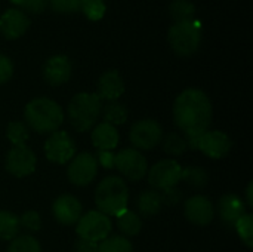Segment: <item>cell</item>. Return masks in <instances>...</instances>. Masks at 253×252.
<instances>
[{
	"instance_id": "4dcf8cb0",
	"label": "cell",
	"mask_w": 253,
	"mask_h": 252,
	"mask_svg": "<svg viewBox=\"0 0 253 252\" xmlns=\"http://www.w3.org/2000/svg\"><path fill=\"white\" fill-rule=\"evenodd\" d=\"M208 172L203 168H185L182 169V180L193 187H205L208 184Z\"/></svg>"
},
{
	"instance_id": "3957f363",
	"label": "cell",
	"mask_w": 253,
	"mask_h": 252,
	"mask_svg": "<svg viewBox=\"0 0 253 252\" xmlns=\"http://www.w3.org/2000/svg\"><path fill=\"white\" fill-rule=\"evenodd\" d=\"M129 190L123 178L107 177L104 178L95 192V203L98 211L108 215H119L127 209Z\"/></svg>"
},
{
	"instance_id": "8d00e7d4",
	"label": "cell",
	"mask_w": 253,
	"mask_h": 252,
	"mask_svg": "<svg viewBox=\"0 0 253 252\" xmlns=\"http://www.w3.org/2000/svg\"><path fill=\"white\" fill-rule=\"evenodd\" d=\"M12 74H13V64H12V61L7 56L0 53V85L6 83L7 80H10Z\"/></svg>"
},
{
	"instance_id": "603a6c76",
	"label": "cell",
	"mask_w": 253,
	"mask_h": 252,
	"mask_svg": "<svg viewBox=\"0 0 253 252\" xmlns=\"http://www.w3.org/2000/svg\"><path fill=\"white\" fill-rule=\"evenodd\" d=\"M169 13L175 22L193 21L196 7L190 0H172L169 4Z\"/></svg>"
},
{
	"instance_id": "d6a6232c",
	"label": "cell",
	"mask_w": 253,
	"mask_h": 252,
	"mask_svg": "<svg viewBox=\"0 0 253 252\" xmlns=\"http://www.w3.org/2000/svg\"><path fill=\"white\" fill-rule=\"evenodd\" d=\"M82 0H47L52 10L58 13H73L80 10Z\"/></svg>"
},
{
	"instance_id": "ab89813d",
	"label": "cell",
	"mask_w": 253,
	"mask_h": 252,
	"mask_svg": "<svg viewBox=\"0 0 253 252\" xmlns=\"http://www.w3.org/2000/svg\"><path fill=\"white\" fill-rule=\"evenodd\" d=\"M246 203H248V206H252L253 205V183L248 184V189H246Z\"/></svg>"
},
{
	"instance_id": "8fae6325",
	"label": "cell",
	"mask_w": 253,
	"mask_h": 252,
	"mask_svg": "<svg viewBox=\"0 0 253 252\" xmlns=\"http://www.w3.org/2000/svg\"><path fill=\"white\" fill-rule=\"evenodd\" d=\"M98 160L90 153H82L71 159L67 168V177L71 184L84 187L90 184L98 174Z\"/></svg>"
},
{
	"instance_id": "4fadbf2b",
	"label": "cell",
	"mask_w": 253,
	"mask_h": 252,
	"mask_svg": "<svg viewBox=\"0 0 253 252\" xmlns=\"http://www.w3.org/2000/svg\"><path fill=\"white\" fill-rule=\"evenodd\" d=\"M36 154L27 146H13L6 156V169L16 178L28 177L36 169Z\"/></svg>"
},
{
	"instance_id": "836d02e7",
	"label": "cell",
	"mask_w": 253,
	"mask_h": 252,
	"mask_svg": "<svg viewBox=\"0 0 253 252\" xmlns=\"http://www.w3.org/2000/svg\"><path fill=\"white\" fill-rule=\"evenodd\" d=\"M19 226H22L24 229L30 230V232H37L42 227V220L40 215L36 211H27L21 215L19 218Z\"/></svg>"
},
{
	"instance_id": "d590c367",
	"label": "cell",
	"mask_w": 253,
	"mask_h": 252,
	"mask_svg": "<svg viewBox=\"0 0 253 252\" xmlns=\"http://www.w3.org/2000/svg\"><path fill=\"white\" fill-rule=\"evenodd\" d=\"M160 198H162V203L163 205H178L182 199V193L176 189V187H172V189H166V190H162L160 193Z\"/></svg>"
},
{
	"instance_id": "d4e9b609",
	"label": "cell",
	"mask_w": 253,
	"mask_h": 252,
	"mask_svg": "<svg viewBox=\"0 0 253 252\" xmlns=\"http://www.w3.org/2000/svg\"><path fill=\"white\" fill-rule=\"evenodd\" d=\"M101 114L104 116V120L113 126L123 125L127 120V110L125 105L119 104L117 101H111L107 105H102Z\"/></svg>"
},
{
	"instance_id": "2e32d148",
	"label": "cell",
	"mask_w": 253,
	"mask_h": 252,
	"mask_svg": "<svg viewBox=\"0 0 253 252\" xmlns=\"http://www.w3.org/2000/svg\"><path fill=\"white\" fill-rule=\"evenodd\" d=\"M42 73H43V79L49 85L52 86L64 85L71 77V62L65 55H55L43 64Z\"/></svg>"
},
{
	"instance_id": "ffe728a7",
	"label": "cell",
	"mask_w": 253,
	"mask_h": 252,
	"mask_svg": "<svg viewBox=\"0 0 253 252\" xmlns=\"http://www.w3.org/2000/svg\"><path fill=\"white\" fill-rule=\"evenodd\" d=\"M92 143L101 151H113L119 144V132L116 126L101 122L92 131Z\"/></svg>"
},
{
	"instance_id": "5b68a950",
	"label": "cell",
	"mask_w": 253,
	"mask_h": 252,
	"mask_svg": "<svg viewBox=\"0 0 253 252\" xmlns=\"http://www.w3.org/2000/svg\"><path fill=\"white\" fill-rule=\"evenodd\" d=\"M168 42L178 56L188 58L194 55L202 42L200 25L194 21L175 22L168 31Z\"/></svg>"
},
{
	"instance_id": "e0dca14e",
	"label": "cell",
	"mask_w": 253,
	"mask_h": 252,
	"mask_svg": "<svg viewBox=\"0 0 253 252\" xmlns=\"http://www.w3.org/2000/svg\"><path fill=\"white\" fill-rule=\"evenodd\" d=\"M28 27L30 19L19 9H7L0 16V31L9 40L21 37L28 30Z\"/></svg>"
},
{
	"instance_id": "44dd1931",
	"label": "cell",
	"mask_w": 253,
	"mask_h": 252,
	"mask_svg": "<svg viewBox=\"0 0 253 252\" xmlns=\"http://www.w3.org/2000/svg\"><path fill=\"white\" fill-rule=\"evenodd\" d=\"M162 206V198L157 190H145L136 199V208L139 214L144 217H153L159 214Z\"/></svg>"
},
{
	"instance_id": "7c38bea8",
	"label": "cell",
	"mask_w": 253,
	"mask_h": 252,
	"mask_svg": "<svg viewBox=\"0 0 253 252\" xmlns=\"http://www.w3.org/2000/svg\"><path fill=\"white\" fill-rule=\"evenodd\" d=\"M44 154L47 160L56 165L70 162L76 154V144L65 131L52 132L44 143Z\"/></svg>"
},
{
	"instance_id": "7a4b0ae2",
	"label": "cell",
	"mask_w": 253,
	"mask_h": 252,
	"mask_svg": "<svg viewBox=\"0 0 253 252\" xmlns=\"http://www.w3.org/2000/svg\"><path fill=\"white\" fill-rule=\"evenodd\" d=\"M24 120L30 129L39 134H52L61 128L64 122V113L58 102L42 97L31 100L25 105Z\"/></svg>"
},
{
	"instance_id": "ac0fdd59",
	"label": "cell",
	"mask_w": 253,
	"mask_h": 252,
	"mask_svg": "<svg viewBox=\"0 0 253 252\" xmlns=\"http://www.w3.org/2000/svg\"><path fill=\"white\" fill-rule=\"evenodd\" d=\"M123 92H125V83H123V79L120 77L119 71L110 70L99 77L96 95L101 100L111 102V101L119 100L123 95Z\"/></svg>"
},
{
	"instance_id": "30bf717a",
	"label": "cell",
	"mask_w": 253,
	"mask_h": 252,
	"mask_svg": "<svg viewBox=\"0 0 253 252\" xmlns=\"http://www.w3.org/2000/svg\"><path fill=\"white\" fill-rule=\"evenodd\" d=\"M130 143L136 150H151L163 140V129L153 119H142L132 125L129 132Z\"/></svg>"
},
{
	"instance_id": "f546056e",
	"label": "cell",
	"mask_w": 253,
	"mask_h": 252,
	"mask_svg": "<svg viewBox=\"0 0 253 252\" xmlns=\"http://www.w3.org/2000/svg\"><path fill=\"white\" fill-rule=\"evenodd\" d=\"M237 235L240 236L242 242L248 247H253V217L251 214H245L236 224H234Z\"/></svg>"
},
{
	"instance_id": "7402d4cb",
	"label": "cell",
	"mask_w": 253,
	"mask_h": 252,
	"mask_svg": "<svg viewBox=\"0 0 253 252\" xmlns=\"http://www.w3.org/2000/svg\"><path fill=\"white\" fill-rule=\"evenodd\" d=\"M117 226L125 236H136L142 229V221L136 212L126 209L117 215Z\"/></svg>"
},
{
	"instance_id": "6da1fadb",
	"label": "cell",
	"mask_w": 253,
	"mask_h": 252,
	"mask_svg": "<svg viewBox=\"0 0 253 252\" xmlns=\"http://www.w3.org/2000/svg\"><path fill=\"white\" fill-rule=\"evenodd\" d=\"M212 116V102L202 89L188 88L173 102V120L185 138H194L209 131Z\"/></svg>"
},
{
	"instance_id": "1f68e13d",
	"label": "cell",
	"mask_w": 253,
	"mask_h": 252,
	"mask_svg": "<svg viewBox=\"0 0 253 252\" xmlns=\"http://www.w3.org/2000/svg\"><path fill=\"white\" fill-rule=\"evenodd\" d=\"M80 10L92 21H98L105 13V3L104 0H82Z\"/></svg>"
},
{
	"instance_id": "74e56055",
	"label": "cell",
	"mask_w": 253,
	"mask_h": 252,
	"mask_svg": "<svg viewBox=\"0 0 253 252\" xmlns=\"http://www.w3.org/2000/svg\"><path fill=\"white\" fill-rule=\"evenodd\" d=\"M98 248H99L98 242H92L80 238L74 244V252H98Z\"/></svg>"
},
{
	"instance_id": "8992f818",
	"label": "cell",
	"mask_w": 253,
	"mask_h": 252,
	"mask_svg": "<svg viewBox=\"0 0 253 252\" xmlns=\"http://www.w3.org/2000/svg\"><path fill=\"white\" fill-rule=\"evenodd\" d=\"M188 149L200 150L211 159H222L231 150V140L222 131H206L199 137L185 138Z\"/></svg>"
},
{
	"instance_id": "277c9868",
	"label": "cell",
	"mask_w": 253,
	"mask_h": 252,
	"mask_svg": "<svg viewBox=\"0 0 253 252\" xmlns=\"http://www.w3.org/2000/svg\"><path fill=\"white\" fill-rule=\"evenodd\" d=\"M102 111V100L96 94L79 92L76 94L67 108L68 120L77 132L92 129Z\"/></svg>"
},
{
	"instance_id": "5bb4252c",
	"label": "cell",
	"mask_w": 253,
	"mask_h": 252,
	"mask_svg": "<svg viewBox=\"0 0 253 252\" xmlns=\"http://www.w3.org/2000/svg\"><path fill=\"white\" fill-rule=\"evenodd\" d=\"M185 217L196 226H208L215 218V206L212 201L203 195L190 198L184 205Z\"/></svg>"
},
{
	"instance_id": "e575fe53",
	"label": "cell",
	"mask_w": 253,
	"mask_h": 252,
	"mask_svg": "<svg viewBox=\"0 0 253 252\" xmlns=\"http://www.w3.org/2000/svg\"><path fill=\"white\" fill-rule=\"evenodd\" d=\"M15 6L22 7L30 13H40L47 7V0H10Z\"/></svg>"
},
{
	"instance_id": "cb8c5ba5",
	"label": "cell",
	"mask_w": 253,
	"mask_h": 252,
	"mask_svg": "<svg viewBox=\"0 0 253 252\" xmlns=\"http://www.w3.org/2000/svg\"><path fill=\"white\" fill-rule=\"evenodd\" d=\"M19 218L9 212L0 211V241H12L19 232Z\"/></svg>"
},
{
	"instance_id": "d6986e66",
	"label": "cell",
	"mask_w": 253,
	"mask_h": 252,
	"mask_svg": "<svg viewBox=\"0 0 253 252\" xmlns=\"http://www.w3.org/2000/svg\"><path fill=\"white\" fill-rule=\"evenodd\" d=\"M218 211H219L221 220L227 226H234L246 214V206H245L243 201L239 196L228 193V195H224L219 199Z\"/></svg>"
},
{
	"instance_id": "f1b7e54d",
	"label": "cell",
	"mask_w": 253,
	"mask_h": 252,
	"mask_svg": "<svg viewBox=\"0 0 253 252\" xmlns=\"http://www.w3.org/2000/svg\"><path fill=\"white\" fill-rule=\"evenodd\" d=\"M163 149L170 156H181L182 153L187 151L188 144L184 135L179 134H169L163 140Z\"/></svg>"
},
{
	"instance_id": "484cf974",
	"label": "cell",
	"mask_w": 253,
	"mask_h": 252,
	"mask_svg": "<svg viewBox=\"0 0 253 252\" xmlns=\"http://www.w3.org/2000/svg\"><path fill=\"white\" fill-rule=\"evenodd\" d=\"M98 252H133V245L125 236H108L99 242Z\"/></svg>"
},
{
	"instance_id": "9c48e42d",
	"label": "cell",
	"mask_w": 253,
	"mask_h": 252,
	"mask_svg": "<svg viewBox=\"0 0 253 252\" xmlns=\"http://www.w3.org/2000/svg\"><path fill=\"white\" fill-rule=\"evenodd\" d=\"M179 181H182V166L173 159L160 160L148 171V183L156 190L176 187Z\"/></svg>"
},
{
	"instance_id": "ba28073f",
	"label": "cell",
	"mask_w": 253,
	"mask_h": 252,
	"mask_svg": "<svg viewBox=\"0 0 253 252\" xmlns=\"http://www.w3.org/2000/svg\"><path fill=\"white\" fill-rule=\"evenodd\" d=\"M114 168L127 180L139 181L147 175V159L136 149H125L114 156Z\"/></svg>"
},
{
	"instance_id": "f35d334b",
	"label": "cell",
	"mask_w": 253,
	"mask_h": 252,
	"mask_svg": "<svg viewBox=\"0 0 253 252\" xmlns=\"http://www.w3.org/2000/svg\"><path fill=\"white\" fill-rule=\"evenodd\" d=\"M114 156L116 154L113 151H101V150H98V157H96L98 165H101L105 169L114 168Z\"/></svg>"
},
{
	"instance_id": "9a60e30c",
	"label": "cell",
	"mask_w": 253,
	"mask_h": 252,
	"mask_svg": "<svg viewBox=\"0 0 253 252\" xmlns=\"http://www.w3.org/2000/svg\"><path fill=\"white\" fill-rule=\"evenodd\" d=\"M82 203L71 195H61L52 203V214L59 224L73 226L79 221L82 214Z\"/></svg>"
},
{
	"instance_id": "4316f807",
	"label": "cell",
	"mask_w": 253,
	"mask_h": 252,
	"mask_svg": "<svg viewBox=\"0 0 253 252\" xmlns=\"http://www.w3.org/2000/svg\"><path fill=\"white\" fill-rule=\"evenodd\" d=\"M7 252H42V248L36 238L30 235H22L10 241Z\"/></svg>"
},
{
	"instance_id": "83f0119b",
	"label": "cell",
	"mask_w": 253,
	"mask_h": 252,
	"mask_svg": "<svg viewBox=\"0 0 253 252\" xmlns=\"http://www.w3.org/2000/svg\"><path fill=\"white\" fill-rule=\"evenodd\" d=\"M6 137L13 146H25L30 132L24 122H10L6 129Z\"/></svg>"
},
{
	"instance_id": "52a82bcc",
	"label": "cell",
	"mask_w": 253,
	"mask_h": 252,
	"mask_svg": "<svg viewBox=\"0 0 253 252\" xmlns=\"http://www.w3.org/2000/svg\"><path fill=\"white\" fill-rule=\"evenodd\" d=\"M76 233L80 239L101 242L111 233V220L99 211H89L76 223Z\"/></svg>"
}]
</instances>
